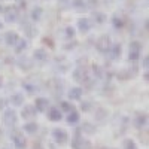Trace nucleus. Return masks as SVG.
<instances>
[{
	"label": "nucleus",
	"mask_w": 149,
	"mask_h": 149,
	"mask_svg": "<svg viewBox=\"0 0 149 149\" xmlns=\"http://www.w3.org/2000/svg\"><path fill=\"white\" fill-rule=\"evenodd\" d=\"M17 112L14 109H8L5 110V115H3V124L6 127H14L17 124Z\"/></svg>",
	"instance_id": "nucleus-4"
},
{
	"label": "nucleus",
	"mask_w": 149,
	"mask_h": 149,
	"mask_svg": "<svg viewBox=\"0 0 149 149\" xmlns=\"http://www.w3.org/2000/svg\"><path fill=\"white\" fill-rule=\"evenodd\" d=\"M18 3H19V6H21V8H26V2H22V0H19Z\"/></svg>",
	"instance_id": "nucleus-36"
},
{
	"label": "nucleus",
	"mask_w": 149,
	"mask_h": 149,
	"mask_svg": "<svg viewBox=\"0 0 149 149\" xmlns=\"http://www.w3.org/2000/svg\"><path fill=\"white\" fill-rule=\"evenodd\" d=\"M12 140H14L17 149H24V148H26V143H27V142H26V139H24V136H22V134H19V133L14 134Z\"/></svg>",
	"instance_id": "nucleus-13"
},
{
	"label": "nucleus",
	"mask_w": 149,
	"mask_h": 149,
	"mask_svg": "<svg viewBox=\"0 0 149 149\" xmlns=\"http://www.w3.org/2000/svg\"><path fill=\"white\" fill-rule=\"evenodd\" d=\"M14 48H15V52H17V54L22 52L24 49L27 48V40H24V39H18V42L14 45Z\"/></svg>",
	"instance_id": "nucleus-22"
},
{
	"label": "nucleus",
	"mask_w": 149,
	"mask_h": 149,
	"mask_svg": "<svg viewBox=\"0 0 149 149\" xmlns=\"http://www.w3.org/2000/svg\"><path fill=\"white\" fill-rule=\"evenodd\" d=\"M146 124H148V115H146V113H139L137 116H136V119H134V125L137 127V128H143V127H146Z\"/></svg>",
	"instance_id": "nucleus-15"
},
{
	"label": "nucleus",
	"mask_w": 149,
	"mask_h": 149,
	"mask_svg": "<svg viewBox=\"0 0 149 149\" xmlns=\"http://www.w3.org/2000/svg\"><path fill=\"white\" fill-rule=\"evenodd\" d=\"M18 66H19L21 69H26V70H29V69H31L33 63H31V61H30V63H27V61H22V60H19V61H18Z\"/></svg>",
	"instance_id": "nucleus-28"
},
{
	"label": "nucleus",
	"mask_w": 149,
	"mask_h": 149,
	"mask_svg": "<svg viewBox=\"0 0 149 149\" xmlns=\"http://www.w3.org/2000/svg\"><path fill=\"white\" fill-rule=\"evenodd\" d=\"M142 67L148 69V55H145V58L142 60Z\"/></svg>",
	"instance_id": "nucleus-32"
},
{
	"label": "nucleus",
	"mask_w": 149,
	"mask_h": 149,
	"mask_svg": "<svg viewBox=\"0 0 149 149\" xmlns=\"http://www.w3.org/2000/svg\"><path fill=\"white\" fill-rule=\"evenodd\" d=\"M42 14H43V9H42L40 6H34V8L31 9L30 17H31L33 21H39V19L42 18Z\"/></svg>",
	"instance_id": "nucleus-19"
},
{
	"label": "nucleus",
	"mask_w": 149,
	"mask_h": 149,
	"mask_svg": "<svg viewBox=\"0 0 149 149\" xmlns=\"http://www.w3.org/2000/svg\"><path fill=\"white\" fill-rule=\"evenodd\" d=\"M33 57H34V60L37 61V63H45V61L48 60V52L43 48H37L33 52Z\"/></svg>",
	"instance_id": "nucleus-10"
},
{
	"label": "nucleus",
	"mask_w": 149,
	"mask_h": 149,
	"mask_svg": "<svg viewBox=\"0 0 149 149\" xmlns=\"http://www.w3.org/2000/svg\"><path fill=\"white\" fill-rule=\"evenodd\" d=\"M79 122V113L76 110H72V112H69V116H67V124L69 125H74V124H78Z\"/></svg>",
	"instance_id": "nucleus-18"
},
{
	"label": "nucleus",
	"mask_w": 149,
	"mask_h": 149,
	"mask_svg": "<svg viewBox=\"0 0 149 149\" xmlns=\"http://www.w3.org/2000/svg\"><path fill=\"white\" fill-rule=\"evenodd\" d=\"M103 149H106V148H103Z\"/></svg>",
	"instance_id": "nucleus-40"
},
{
	"label": "nucleus",
	"mask_w": 149,
	"mask_h": 149,
	"mask_svg": "<svg viewBox=\"0 0 149 149\" xmlns=\"http://www.w3.org/2000/svg\"><path fill=\"white\" fill-rule=\"evenodd\" d=\"M0 27H2V24H0Z\"/></svg>",
	"instance_id": "nucleus-39"
},
{
	"label": "nucleus",
	"mask_w": 149,
	"mask_h": 149,
	"mask_svg": "<svg viewBox=\"0 0 149 149\" xmlns=\"http://www.w3.org/2000/svg\"><path fill=\"white\" fill-rule=\"evenodd\" d=\"M10 103L14 104V106H22V103H24V95L19 94V93L10 95Z\"/></svg>",
	"instance_id": "nucleus-21"
},
{
	"label": "nucleus",
	"mask_w": 149,
	"mask_h": 149,
	"mask_svg": "<svg viewBox=\"0 0 149 149\" xmlns=\"http://www.w3.org/2000/svg\"><path fill=\"white\" fill-rule=\"evenodd\" d=\"M112 24H113L115 29H122V27H124V19L119 18L118 15H115L113 18H112Z\"/></svg>",
	"instance_id": "nucleus-24"
},
{
	"label": "nucleus",
	"mask_w": 149,
	"mask_h": 149,
	"mask_svg": "<svg viewBox=\"0 0 149 149\" xmlns=\"http://www.w3.org/2000/svg\"><path fill=\"white\" fill-rule=\"evenodd\" d=\"M88 3H90L91 6H94V5H97V0H88Z\"/></svg>",
	"instance_id": "nucleus-35"
},
{
	"label": "nucleus",
	"mask_w": 149,
	"mask_h": 149,
	"mask_svg": "<svg viewBox=\"0 0 149 149\" xmlns=\"http://www.w3.org/2000/svg\"><path fill=\"white\" fill-rule=\"evenodd\" d=\"M73 79L76 82H86V84H88L90 79H88V72H86V69L78 67L76 70L73 72Z\"/></svg>",
	"instance_id": "nucleus-6"
},
{
	"label": "nucleus",
	"mask_w": 149,
	"mask_h": 149,
	"mask_svg": "<svg viewBox=\"0 0 149 149\" xmlns=\"http://www.w3.org/2000/svg\"><path fill=\"white\" fill-rule=\"evenodd\" d=\"M110 46H112V40H110L109 36H100L95 42V49L102 54H107Z\"/></svg>",
	"instance_id": "nucleus-1"
},
{
	"label": "nucleus",
	"mask_w": 149,
	"mask_h": 149,
	"mask_svg": "<svg viewBox=\"0 0 149 149\" xmlns=\"http://www.w3.org/2000/svg\"><path fill=\"white\" fill-rule=\"evenodd\" d=\"M58 5H61V6H67V5H70V2H69V0H60Z\"/></svg>",
	"instance_id": "nucleus-33"
},
{
	"label": "nucleus",
	"mask_w": 149,
	"mask_h": 149,
	"mask_svg": "<svg viewBox=\"0 0 149 149\" xmlns=\"http://www.w3.org/2000/svg\"><path fill=\"white\" fill-rule=\"evenodd\" d=\"M94 74H97L98 78H103V70H102V67L94 66Z\"/></svg>",
	"instance_id": "nucleus-31"
},
{
	"label": "nucleus",
	"mask_w": 149,
	"mask_h": 149,
	"mask_svg": "<svg viewBox=\"0 0 149 149\" xmlns=\"http://www.w3.org/2000/svg\"><path fill=\"white\" fill-rule=\"evenodd\" d=\"M18 39H19V36H18V33H15V31H8V33L5 34V42H6L8 46H14V45L18 42Z\"/></svg>",
	"instance_id": "nucleus-11"
},
{
	"label": "nucleus",
	"mask_w": 149,
	"mask_h": 149,
	"mask_svg": "<svg viewBox=\"0 0 149 149\" xmlns=\"http://www.w3.org/2000/svg\"><path fill=\"white\" fill-rule=\"evenodd\" d=\"M121 52H122V49H121V45L119 43H112V46H110V49H109V54L112 55V58H118V57H121Z\"/></svg>",
	"instance_id": "nucleus-17"
},
{
	"label": "nucleus",
	"mask_w": 149,
	"mask_h": 149,
	"mask_svg": "<svg viewBox=\"0 0 149 149\" xmlns=\"http://www.w3.org/2000/svg\"><path fill=\"white\" fill-rule=\"evenodd\" d=\"M93 17H94L95 22H98V24H102V22L104 21V15L102 14V12H94V14H93Z\"/></svg>",
	"instance_id": "nucleus-27"
},
{
	"label": "nucleus",
	"mask_w": 149,
	"mask_h": 149,
	"mask_svg": "<svg viewBox=\"0 0 149 149\" xmlns=\"http://www.w3.org/2000/svg\"><path fill=\"white\" fill-rule=\"evenodd\" d=\"M82 130H88V131H85V133H88V134H93L95 131V128L93 125H90V124H85V125L82 127Z\"/></svg>",
	"instance_id": "nucleus-30"
},
{
	"label": "nucleus",
	"mask_w": 149,
	"mask_h": 149,
	"mask_svg": "<svg viewBox=\"0 0 149 149\" xmlns=\"http://www.w3.org/2000/svg\"><path fill=\"white\" fill-rule=\"evenodd\" d=\"M48 104H49L48 98H45V97H37V98H36V103H34V107H36L37 112H45L46 107H48Z\"/></svg>",
	"instance_id": "nucleus-12"
},
{
	"label": "nucleus",
	"mask_w": 149,
	"mask_h": 149,
	"mask_svg": "<svg viewBox=\"0 0 149 149\" xmlns=\"http://www.w3.org/2000/svg\"><path fill=\"white\" fill-rule=\"evenodd\" d=\"M91 26H93V24H91L90 18H81L78 21V29H79L81 33H88L91 30Z\"/></svg>",
	"instance_id": "nucleus-9"
},
{
	"label": "nucleus",
	"mask_w": 149,
	"mask_h": 149,
	"mask_svg": "<svg viewBox=\"0 0 149 149\" xmlns=\"http://www.w3.org/2000/svg\"><path fill=\"white\" fill-rule=\"evenodd\" d=\"M70 5L76 9V10H85L88 3H86V0H72Z\"/></svg>",
	"instance_id": "nucleus-20"
},
{
	"label": "nucleus",
	"mask_w": 149,
	"mask_h": 149,
	"mask_svg": "<svg viewBox=\"0 0 149 149\" xmlns=\"http://www.w3.org/2000/svg\"><path fill=\"white\" fill-rule=\"evenodd\" d=\"M124 149H137V146H136L134 140L128 139V140H125V142H124Z\"/></svg>",
	"instance_id": "nucleus-25"
},
{
	"label": "nucleus",
	"mask_w": 149,
	"mask_h": 149,
	"mask_svg": "<svg viewBox=\"0 0 149 149\" xmlns=\"http://www.w3.org/2000/svg\"><path fill=\"white\" fill-rule=\"evenodd\" d=\"M5 104H6V100H0V109H5Z\"/></svg>",
	"instance_id": "nucleus-34"
},
{
	"label": "nucleus",
	"mask_w": 149,
	"mask_h": 149,
	"mask_svg": "<svg viewBox=\"0 0 149 149\" xmlns=\"http://www.w3.org/2000/svg\"><path fill=\"white\" fill-rule=\"evenodd\" d=\"M61 110H64V112H72L73 110V104H70L69 102H61Z\"/></svg>",
	"instance_id": "nucleus-26"
},
{
	"label": "nucleus",
	"mask_w": 149,
	"mask_h": 149,
	"mask_svg": "<svg viewBox=\"0 0 149 149\" xmlns=\"http://www.w3.org/2000/svg\"><path fill=\"white\" fill-rule=\"evenodd\" d=\"M0 86H2V78H0Z\"/></svg>",
	"instance_id": "nucleus-38"
},
{
	"label": "nucleus",
	"mask_w": 149,
	"mask_h": 149,
	"mask_svg": "<svg viewBox=\"0 0 149 149\" xmlns=\"http://www.w3.org/2000/svg\"><path fill=\"white\" fill-rule=\"evenodd\" d=\"M72 148L73 149H90V142L85 140L81 136V130H76V134L72 140Z\"/></svg>",
	"instance_id": "nucleus-2"
},
{
	"label": "nucleus",
	"mask_w": 149,
	"mask_h": 149,
	"mask_svg": "<svg viewBox=\"0 0 149 149\" xmlns=\"http://www.w3.org/2000/svg\"><path fill=\"white\" fill-rule=\"evenodd\" d=\"M140 52H142V43L134 40L130 43V54H128V58L131 63H136L139 58H140Z\"/></svg>",
	"instance_id": "nucleus-3"
},
{
	"label": "nucleus",
	"mask_w": 149,
	"mask_h": 149,
	"mask_svg": "<svg viewBox=\"0 0 149 149\" xmlns=\"http://www.w3.org/2000/svg\"><path fill=\"white\" fill-rule=\"evenodd\" d=\"M48 116H49V119H51V121L57 122V121H60L61 118H63V113H61V110L58 107H51V109H49V112H48Z\"/></svg>",
	"instance_id": "nucleus-14"
},
{
	"label": "nucleus",
	"mask_w": 149,
	"mask_h": 149,
	"mask_svg": "<svg viewBox=\"0 0 149 149\" xmlns=\"http://www.w3.org/2000/svg\"><path fill=\"white\" fill-rule=\"evenodd\" d=\"M81 97H82V88L74 86V88L69 90V98L70 100H81Z\"/></svg>",
	"instance_id": "nucleus-16"
},
{
	"label": "nucleus",
	"mask_w": 149,
	"mask_h": 149,
	"mask_svg": "<svg viewBox=\"0 0 149 149\" xmlns=\"http://www.w3.org/2000/svg\"><path fill=\"white\" fill-rule=\"evenodd\" d=\"M5 12V21L6 22H15L18 19V15H19V12H18V8L17 6H8L6 9H3Z\"/></svg>",
	"instance_id": "nucleus-5"
},
{
	"label": "nucleus",
	"mask_w": 149,
	"mask_h": 149,
	"mask_svg": "<svg viewBox=\"0 0 149 149\" xmlns=\"http://www.w3.org/2000/svg\"><path fill=\"white\" fill-rule=\"evenodd\" d=\"M36 113H37V110H36V107L31 106V104L24 106L22 110H21V115H22L24 119H33V118L36 116Z\"/></svg>",
	"instance_id": "nucleus-8"
},
{
	"label": "nucleus",
	"mask_w": 149,
	"mask_h": 149,
	"mask_svg": "<svg viewBox=\"0 0 149 149\" xmlns=\"http://www.w3.org/2000/svg\"><path fill=\"white\" fill-rule=\"evenodd\" d=\"M52 137H54V140H55L58 145H64V143L67 142V139H69V136H67V133H66L64 130L55 128V130L52 131Z\"/></svg>",
	"instance_id": "nucleus-7"
},
{
	"label": "nucleus",
	"mask_w": 149,
	"mask_h": 149,
	"mask_svg": "<svg viewBox=\"0 0 149 149\" xmlns=\"http://www.w3.org/2000/svg\"><path fill=\"white\" fill-rule=\"evenodd\" d=\"M3 9H5V8H3L2 5H0V12H3Z\"/></svg>",
	"instance_id": "nucleus-37"
},
{
	"label": "nucleus",
	"mask_w": 149,
	"mask_h": 149,
	"mask_svg": "<svg viewBox=\"0 0 149 149\" xmlns=\"http://www.w3.org/2000/svg\"><path fill=\"white\" fill-rule=\"evenodd\" d=\"M74 34H76V31H74L73 27H67V29H66V36L69 37V39H73Z\"/></svg>",
	"instance_id": "nucleus-29"
},
{
	"label": "nucleus",
	"mask_w": 149,
	"mask_h": 149,
	"mask_svg": "<svg viewBox=\"0 0 149 149\" xmlns=\"http://www.w3.org/2000/svg\"><path fill=\"white\" fill-rule=\"evenodd\" d=\"M22 130H24V131H27L29 134H34V133L37 131V124H34V122H29V124H26V125L22 127Z\"/></svg>",
	"instance_id": "nucleus-23"
}]
</instances>
